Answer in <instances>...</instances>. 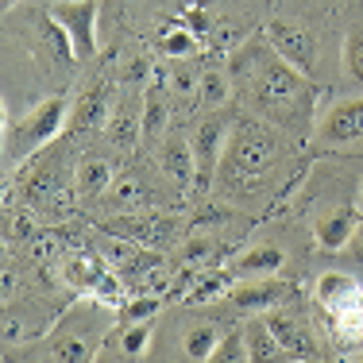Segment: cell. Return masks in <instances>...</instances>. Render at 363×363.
Wrapping results in <instances>:
<instances>
[{
  "label": "cell",
  "mask_w": 363,
  "mask_h": 363,
  "mask_svg": "<svg viewBox=\"0 0 363 363\" xmlns=\"http://www.w3.org/2000/svg\"><path fill=\"white\" fill-rule=\"evenodd\" d=\"M232 70H236L232 74L236 89L244 93V101L267 124H279L286 132H309L313 128L317 85H309V77L294 70L263 35L247 39L232 55Z\"/></svg>",
  "instance_id": "1"
},
{
  "label": "cell",
  "mask_w": 363,
  "mask_h": 363,
  "mask_svg": "<svg viewBox=\"0 0 363 363\" xmlns=\"http://www.w3.org/2000/svg\"><path fill=\"white\" fill-rule=\"evenodd\" d=\"M274 159H279V140H274V132H267V128H259V124H240L236 132L228 135V143H224L220 174H224V182H232V186H236V182L240 186H244V182H259L274 167Z\"/></svg>",
  "instance_id": "2"
},
{
  "label": "cell",
  "mask_w": 363,
  "mask_h": 363,
  "mask_svg": "<svg viewBox=\"0 0 363 363\" xmlns=\"http://www.w3.org/2000/svg\"><path fill=\"white\" fill-rule=\"evenodd\" d=\"M50 20L62 28L66 50L74 62L97 55V0H62L50 8Z\"/></svg>",
  "instance_id": "3"
},
{
  "label": "cell",
  "mask_w": 363,
  "mask_h": 363,
  "mask_svg": "<svg viewBox=\"0 0 363 363\" xmlns=\"http://www.w3.org/2000/svg\"><path fill=\"white\" fill-rule=\"evenodd\" d=\"M66 116H70V101H66V97L43 101V105L31 112V116L23 120L20 128H16V143L8 147V155H12V159H16V155H20V159H28L31 151L47 147V143L66 128Z\"/></svg>",
  "instance_id": "4"
},
{
  "label": "cell",
  "mask_w": 363,
  "mask_h": 363,
  "mask_svg": "<svg viewBox=\"0 0 363 363\" xmlns=\"http://www.w3.org/2000/svg\"><path fill=\"white\" fill-rule=\"evenodd\" d=\"M62 279H66V286L89 294V298L105 301V306H112V301L120 298V279L112 274L108 259H97V255H66Z\"/></svg>",
  "instance_id": "5"
},
{
  "label": "cell",
  "mask_w": 363,
  "mask_h": 363,
  "mask_svg": "<svg viewBox=\"0 0 363 363\" xmlns=\"http://www.w3.org/2000/svg\"><path fill=\"white\" fill-rule=\"evenodd\" d=\"M263 39L271 43L282 58H286L294 70H301L306 77L313 74V66H317V39H313V31H309V28H301V23H294V20H271L263 28Z\"/></svg>",
  "instance_id": "6"
},
{
  "label": "cell",
  "mask_w": 363,
  "mask_h": 363,
  "mask_svg": "<svg viewBox=\"0 0 363 363\" xmlns=\"http://www.w3.org/2000/svg\"><path fill=\"white\" fill-rule=\"evenodd\" d=\"M224 116H209L201 128H197V135L189 143H194V159H197V186L194 189H209L213 178H217L220 170V155H224V143H228V132H224Z\"/></svg>",
  "instance_id": "7"
},
{
  "label": "cell",
  "mask_w": 363,
  "mask_h": 363,
  "mask_svg": "<svg viewBox=\"0 0 363 363\" xmlns=\"http://www.w3.org/2000/svg\"><path fill=\"white\" fill-rule=\"evenodd\" d=\"M228 298L236 301V309H244V313H267V309L290 301L294 286L282 282V279H274V274H263V279H252L247 286H236Z\"/></svg>",
  "instance_id": "8"
},
{
  "label": "cell",
  "mask_w": 363,
  "mask_h": 363,
  "mask_svg": "<svg viewBox=\"0 0 363 363\" xmlns=\"http://www.w3.org/2000/svg\"><path fill=\"white\" fill-rule=\"evenodd\" d=\"M159 159H162V170H167V178L174 182L182 194H194V186H197V159H194V143L182 140V135H167V140H162Z\"/></svg>",
  "instance_id": "9"
},
{
  "label": "cell",
  "mask_w": 363,
  "mask_h": 363,
  "mask_svg": "<svg viewBox=\"0 0 363 363\" xmlns=\"http://www.w3.org/2000/svg\"><path fill=\"white\" fill-rule=\"evenodd\" d=\"M267 325H271V333H274V340L282 344V352L294 359H317V348H313V336L306 333V325L298 321V317H290V313H282L279 306L274 309H267V317H263Z\"/></svg>",
  "instance_id": "10"
},
{
  "label": "cell",
  "mask_w": 363,
  "mask_h": 363,
  "mask_svg": "<svg viewBox=\"0 0 363 363\" xmlns=\"http://www.w3.org/2000/svg\"><path fill=\"white\" fill-rule=\"evenodd\" d=\"M321 140L325 143L363 140V97L359 101H340L336 108H328V116L321 120Z\"/></svg>",
  "instance_id": "11"
},
{
  "label": "cell",
  "mask_w": 363,
  "mask_h": 363,
  "mask_svg": "<svg viewBox=\"0 0 363 363\" xmlns=\"http://www.w3.org/2000/svg\"><path fill=\"white\" fill-rule=\"evenodd\" d=\"M317 298H321V306L328 309V313H340V309L356 306V301L363 298V290H359V282L352 279V274L328 271V274H321V282H317Z\"/></svg>",
  "instance_id": "12"
},
{
  "label": "cell",
  "mask_w": 363,
  "mask_h": 363,
  "mask_svg": "<svg viewBox=\"0 0 363 363\" xmlns=\"http://www.w3.org/2000/svg\"><path fill=\"white\" fill-rule=\"evenodd\" d=\"M356 224H359V209H336L333 217H325L317 224V244L325 247V252H344L348 247V240L356 236Z\"/></svg>",
  "instance_id": "13"
},
{
  "label": "cell",
  "mask_w": 363,
  "mask_h": 363,
  "mask_svg": "<svg viewBox=\"0 0 363 363\" xmlns=\"http://www.w3.org/2000/svg\"><path fill=\"white\" fill-rule=\"evenodd\" d=\"M286 263V255H282V247L274 244H263V247H252L244 259L236 263L240 274H247V279H263V274H274L279 267Z\"/></svg>",
  "instance_id": "14"
},
{
  "label": "cell",
  "mask_w": 363,
  "mask_h": 363,
  "mask_svg": "<svg viewBox=\"0 0 363 363\" xmlns=\"http://www.w3.org/2000/svg\"><path fill=\"white\" fill-rule=\"evenodd\" d=\"M244 340H247V359H282V356H286V352H282V344L274 340L271 325H267L263 317L247 325Z\"/></svg>",
  "instance_id": "15"
},
{
  "label": "cell",
  "mask_w": 363,
  "mask_h": 363,
  "mask_svg": "<svg viewBox=\"0 0 363 363\" xmlns=\"http://www.w3.org/2000/svg\"><path fill=\"white\" fill-rule=\"evenodd\" d=\"M77 189L85 197H101L112 189V162L105 159H85L82 170H77Z\"/></svg>",
  "instance_id": "16"
},
{
  "label": "cell",
  "mask_w": 363,
  "mask_h": 363,
  "mask_svg": "<svg viewBox=\"0 0 363 363\" xmlns=\"http://www.w3.org/2000/svg\"><path fill=\"white\" fill-rule=\"evenodd\" d=\"M197 101L205 108H220L224 101H232V74L224 70H201V82H197Z\"/></svg>",
  "instance_id": "17"
},
{
  "label": "cell",
  "mask_w": 363,
  "mask_h": 363,
  "mask_svg": "<svg viewBox=\"0 0 363 363\" xmlns=\"http://www.w3.org/2000/svg\"><path fill=\"white\" fill-rule=\"evenodd\" d=\"M105 112H108L105 89H101V85H93V89L82 97V105L74 108V128H77V132H93V128L105 120Z\"/></svg>",
  "instance_id": "18"
},
{
  "label": "cell",
  "mask_w": 363,
  "mask_h": 363,
  "mask_svg": "<svg viewBox=\"0 0 363 363\" xmlns=\"http://www.w3.org/2000/svg\"><path fill=\"white\" fill-rule=\"evenodd\" d=\"M182 348H186L189 359H213L220 348V333L217 325H194L186 333V340H182Z\"/></svg>",
  "instance_id": "19"
},
{
  "label": "cell",
  "mask_w": 363,
  "mask_h": 363,
  "mask_svg": "<svg viewBox=\"0 0 363 363\" xmlns=\"http://www.w3.org/2000/svg\"><path fill=\"white\" fill-rule=\"evenodd\" d=\"M197 47H201V39H197L194 31L186 28V23H174V28H167V31L159 35V50H162V55L189 58V55H197Z\"/></svg>",
  "instance_id": "20"
},
{
  "label": "cell",
  "mask_w": 363,
  "mask_h": 363,
  "mask_svg": "<svg viewBox=\"0 0 363 363\" xmlns=\"http://www.w3.org/2000/svg\"><path fill=\"white\" fill-rule=\"evenodd\" d=\"M167 116H170V108H167V101L159 97V89H151L147 93V101H143V132H140V140H159L162 135V128H167Z\"/></svg>",
  "instance_id": "21"
},
{
  "label": "cell",
  "mask_w": 363,
  "mask_h": 363,
  "mask_svg": "<svg viewBox=\"0 0 363 363\" xmlns=\"http://www.w3.org/2000/svg\"><path fill=\"white\" fill-rule=\"evenodd\" d=\"M147 344H151V321H135V325H124V333H120V352L132 359H140L147 352Z\"/></svg>",
  "instance_id": "22"
},
{
  "label": "cell",
  "mask_w": 363,
  "mask_h": 363,
  "mask_svg": "<svg viewBox=\"0 0 363 363\" xmlns=\"http://www.w3.org/2000/svg\"><path fill=\"white\" fill-rule=\"evenodd\" d=\"M159 306H162L159 294H143V298H132V301H124V306H120V321H124V325L151 321V317L159 313Z\"/></svg>",
  "instance_id": "23"
},
{
  "label": "cell",
  "mask_w": 363,
  "mask_h": 363,
  "mask_svg": "<svg viewBox=\"0 0 363 363\" xmlns=\"http://www.w3.org/2000/svg\"><path fill=\"white\" fill-rule=\"evenodd\" d=\"M344 70L356 77V82H363V35L344 39Z\"/></svg>",
  "instance_id": "24"
},
{
  "label": "cell",
  "mask_w": 363,
  "mask_h": 363,
  "mask_svg": "<svg viewBox=\"0 0 363 363\" xmlns=\"http://www.w3.org/2000/svg\"><path fill=\"white\" fill-rule=\"evenodd\" d=\"M50 356H55V359L82 363V359H89V344H85V340H77V336H66V340H58L55 348H50Z\"/></svg>",
  "instance_id": "25"
},
{
  "label": "cell",
  "mask_w": 363,
  "mask_h": 363,
  "mask_svg": "<svg viewBox=\"0 0 363 363\" xmlns=\"http://www.w3.org/2000/svg\"><path fill=\"white\" fill-rule=\"evenodd\" d=\"M213 359H220V363H232V359H247V340H244V333H228L220 340V348H217V356Z\"/></svg>",
  "instance_id": "26"
},
{
  "label": "cell",
  "mask_w": 363,
  "mask_h": 363,
  "mask_svg": "<svg viewBox=\"0 0 363 363\" xmlns=\"http://www.w3.org/2000/svg\"><path fill=\"white\" fill-rule=\"evenodd\" d=\"M197 82H201V70H189V66H182V70L170 74V89L178 93V97H197Z\"/></svg>",
  "instance_id": "27"
},
{
  "label": "cell",
  "mask_w": 363,
  "mask_h": 363,
  "mask_svg": "<svg viewBox=\"0 0 363 363\" xmlns=\"http://www.w3.org/2000/svg\"><path fill=\"white\" fill-rule=\"evenodd\" d=\"M135 132H143V120H132V116L112 120V140H116V143L132 147V143H135Z\"/></svg>",
  "instance_id": "28"
},
{
  "label": "cell",
  "mask_w": 363,
  "mask_h": 363,
  "mask_svg": "<svg viewBox=\"0 0 363 363\" xmlns=\"http://www.w3.org/2000/svg\"><path fill=\"white\" fill-rule=\"evenodd\" d=\"M116 205H120V209H140V205H143L140 186H135V182H120V186H116Z\"/></svg>",
  "instance_id": "29"
},
{
  "label": "cell",
  "mask_w": 363,
  "mask_h": 363,
  "mask_svg": "<svg viewBox=\"0 0 363 363\" xmlns=\"http://www.w3.org/2000/svg\"><path fill=\"white\" fill-rule=\"evenodd\" d=\"M224 274H209V279L201 282V290H194L189 294V301H209V298H217V294H224Z\"/></svg>",
  "instance_id": "30"
},
{
  "label": "cell",
  "mask_w": 363,
  "mask_h": 363,
  "mask_svg": "<svg viewBox=\"0 0 363 363\" xmlns=\"http://www.w3.org/2000/svg\"><path fill=\"white\" fill-rule=\"evenodd\" d=\"M359 209H363V201H359Z\"/></svg>",
  "instance_id": "31"
}]
</instances>
